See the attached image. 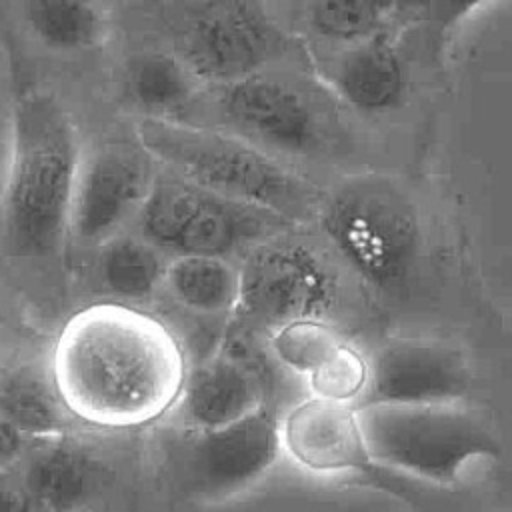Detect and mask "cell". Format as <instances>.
Returning <instances> with one entry per match:
<instances>
[{
    "label": "cell",
    "instance_id": "obj_1",
    "mask_svg": "<svg viewBox=\"0 0 512 512\" xmlns=\"http://www.w3.org/2000/svg\"><path fill=\"white\" fill-rule=\"evenodd\" d=\"M186 370L182 344L164 322L130 304L100 302L60 330L50 378L70 416L126 430L176 406Z\"/></svg>",
    "mask_w": 512,
    "mask_h": 512
},
{
    "label": "cell",
    "instance_id": "obj_2",
    "mask_svg": "<svg viewBox=\"0 0 512 512\" xmlns=\"http://www.w3.org/2000/svg\"><path fill=\"white\" fill-rule=\"evenodd\" d=\"M80 152L64 104L50 92L20 86L0 196V236L10 256L46 258L62 246Z\"/></svg>",
    "mask_w": 512,
    "mask_h": 512
},
{
    "label": "cell",
    "instance_id": "obj_3",
    "mask_svg": "<svg viewBox=\"0 0 512 512\" xmlns=\"http://www.w3.org/2000/svg\"><path fill=\"white\" fill-rule=\"evenodd\" d=\"M140 146L156 164L226 198L270 210L294 226L316 218L324 192L262 148L218 128L140 118Z\"/></svg>",
    "mask_w": 512,
    "mask_h": 512
},
{
    "label": "cell",
    "instance_id": "obj_4",
    "mask_svg": "<svg viewBox=\"0 0 512 512\" xmlns=\"http://www.w3.org/2000/svg\"><path fill=\"white\" fill-rule=\"evenodd\" d=\"M212 118L268 154L324 158L346 144L338 98L316 80L282 66L208 86Z\"/></svg>",
    "mask_w": 512,
    "mask_h": 512
},
{
    "label": "cell",
    "instance_id": "obj_5",
    "mask_svg": "<svg viewBox=\"0 0 512 512\" xmlns=\"http://www.w3.org/2000/svg\"><path fill=\"white\" fill-rule=\"evenodd\" d=\"M356 418L372 464L448 486L502 454L492 426L462 402L360 404Z\"/></svg>",
    "mask_w": 512,
    "mask_h": 512
},
{
    "label": "cell",
    "instance_id": "obj_6",
    "mask_svg": "<svg viewBox=\"0 0 512 512\" xmlns=\"http://www.w3.org/2000/svg\"><path fill=\"white\" fill-rule=\"evenodd\" d=\"M316 220L336 254L368 284L390 290L416 266L422 220L406 188L386 174H354L322 196Z\"/></svg>",
    "mask_w": 512,
    "mask_h": 512
},
{
    "label": "cell",
    "instance_id": "obj_7",
    "mask_svg": "<svg viewBox=\"0 0 512 512\" xmlns=\"http://www.w3.org/2000/svg\"><path fill=\"white\" fill-rule=\"evenodd\" d=\"M162 12L170 52L200 84H230L302 50L264 0H166Z\"/></svg>",
    "mask_w": 512,
    "mask_h": 512
},
{
    "label": "cell",
    "instance_id": "obj_8",
    "mask_svg": "<svg viewBox=\"0 0 512 512\" xmlns=\"http://www.w3.org/2000/svg\"><path fill=\"white\" fill-rule=\"evenodd\" d=\"M134 222L136 234L164 254L220 258L294 228L270 210L206 190L160 166Z\"/></svg>",
    "mask_w": 512,
    "mask_h": 512
},
{
    "label": "cell",
    "instance_id": "obj_9",
    "mask_svg": "<svg viewBox=\"0 0 512 512\" xmlns=\"http://www.w3.org/2000/svg\"><path fill=\"white\" fill-rule=\"evenodd\" d=\"M278 412L270 402L216 428H188L172 452L180 490L200 502H218L258 482L280 456Z\"/></svg>",
    "mask_w": 512,
    "mask_h": 512
},
{
    "label": "cell",
    "instance_id": "obj_10",
    "mask_svg": "<svg viewBox=\"0 0 512 512\" xmlns=\"http://www.w3.org/2000/svg\"><path fill=\"white\" fill-rule=\"evenodd\" d=\"M284 234L248 250L238 268L236 316L266 334L290 320L322 318L334 296L330 268L310 246Z\"/></svg>",
    "mask_w": 512,
    "mask_h": 512
},
{
    "label": "cell",
    "instance_id": "obj_11",
    "mask_svg": "<svg viewBox=\"0 0 512 512\" xmlns=\"http://www.w3.org/2000/svg\"><path fill=\"white\" fill-rule=\"evenodd\" d=\"M156 172V160L138 140L108 142L80 152L68 216V234L74 242L98 248L122 232L142 208Z\"/></svg>",
    "mask_w": 512,
    "mask_h": 512
},
{
    "label": "cell",
    "instance_id": "obj_12",
    "mask_svg": "<svg viewBox=\"0 0 512 512\" xmlns=\"http://www.w3.org/2000/svg\"><path fill=\"white\" fill-rule=\"evenodd\" d=\"M470 384L468 360L452 344L396 338L366 358V384L356 406L462 402Z\"/></svg>",
    "mask_w": 512,
    "mask_h": 512
},
{
    "label": "cell",
    "instance_id": "obj_13",
    "mask_svg": "<svg viewBox=\"0 0 512 512\" xmlns=\"http://www.w3.org/2000/svg\"><path fill=\"white\" fill-rule=\"evenodd\" d=\"M278 438L280 452L312 474H348L372 464L354 404L310 394L278 418Z\"/></svg>",
    "mask_w": 512,
    "mask_h": 512
},
{
    "label": "cell",
    "instance_id": "obj_14",
    "mask_svg": "<svg viewBox=\"0 0 512 512\" xmlns=\"http://www.w3.org/2000/svg\"><path fill=\"white\" fill-rule=\"evenodd\" d=\"M14 472L36 512H74L102 482V462L66 434L26 440Z\"/></svg>",
    "mask_w": 512,
    "mask_h": 512
},
{
    "label": "cell",
    "instance_id": "obj_15",
    "mask_svg": "<svg viewBox=\"0 0 512 512\" xmlns=\"http://www.w3.org/2000/svg\"><path fill=\"white\" fill-rule=\"evenodd\" d=\"M266 402L260 370L240 354L220 350L186 370L176 406L188 428H216Z\"/></svg>",
    "mask_w": 512,
    "mask_h": 512
},
{
    "label": "cell",
    "instance_id": "obj_16",
    "mask_svg": "<svg viewBox=\"0 0 512 512\" xmlns=\"http://www.w3.org/2000/svg\"><path fill=\"white\" fill-rule=\"evenodd\" d=\"M330 92L364 114H384L406 96V66L392 42L388 26L342 46L324 70Z\"/></svg>",
    "mask_w": 512,
    "mask_h": 512
},
{
    "label": "cell",
    "instance_id": "obj_17",
    "mask_svg": "<svg viewBox=\"0 0 512 512\" xmlns=\"http://www.w3.org/2000/svg\"><path fill=\"white\" fill-rule=\"evenodd\" d=\"M200 86L170 50L132 54L122 70V98L140 118L188 122Z\"/></svg>",
    "mask_w": 512,
    "mask_h": 512
},
{
    "label": "cell",
    "instance_id": "obj_18",
    "mask_svg": "<svg viewBox=\"0 0 512 512\" xmlns=\"http://www.w3.org/2000/svg\"><path fill=\"white\" fill-rule=\"evenodd\" d=\"M0 418L26 440L68 430V412L52 378L32 364L0 370Z\"/></svg>",
    "mask_w": 512,
    "mask_h": 512
},
{
    "label": "cell",
    "instance_id": "obj_19",
    "mask_svg": "<svg viewBox=\"0 0 512 512\" xmlns=\"http://www.w3.org/2000/svg\"><path fill=\"white\" fill-rule=\"evenodd\" d=\"M24 14L34 38L58 54L92 52L108 34L100 0H26Z\"/></svg>",
    "mask_w": 512,
    "mask_h": 512
},
{
    "label": "cell",
    "instance_id": "obj_20",
    "mask_svg": "<svg viewBox=\"0 0 512 512\" xmlns=\"http://www.w3.org/2000/svg\"><path fill=\"white\" fill-rule=\"evenodd\" d=\"M164 286L182 308L194 314H230L238 300V268L220 256H172Z\"/></svg>",
    "mask_w": 512,
    "mask_h": 512
},
{
    "label": "cell",
    "instance_id": "obj_21",
    "mask_svg": "<svg viewBox=\"0 0 512 512\" xmlns=\"http://www.w3.org/2000/svg\"><path fill=\"white\" fill-rule=\"evenodd\" d=\"M98 248L100 278L118 298L146 300L164 284L166 254L142 236L118 232Z\"/></svg>",
    "mask_w": 512,
    "mask_h": 512
},
{
    "label": "cell",
    "instance_id": "obj_22",
    "mask_svg": "<svg viewBox=\"0 0 512 512\" xmlns=\"http://www.w3.org/2000/svg\"><path fill=\"white\" fill-rule=\"evenodd\" d=\"M390 8V0H310L304 24L316 38L342 48L386 28Z\"/></svg>",
    "mask_w": 512,
    "mask_h": 512
},
{
    "label": "cell",
    "instance_id": "obj_23",
    "mask_svg": "<svg viewBox=\"0 0 512 512\" xmlns=\"http://www.w3.org/2000/svg\"><path fill=\"white\" fill-rule=\"evenodd\" d=\"M342 342V334L318 316L290 320L268 332V348L276 362L304 378L324 364Z\"/></svg>",
    "mask_w": 512,
    "mask_h": 512
},
{
    "label": "cell",
    "instance_id": "obj_24",
    "mask_svg": "<svg viewBox=\"0 0 512 512\" xmlns=\"http://www.w3.org/2000/svg\"><path fill=\"white\" fill-rule=\"evenodd\" d=\"M312 396L354 404L366 384V358L344 340L336 352L306 376Z\"/></svg>",
    "mask_w": 512,
    "mask_h": 512
},
{
    "label": "cell",
    "instance_id": "obj_25",
    "mask_svg": "<svg viewBox=\"0 0 512 512\" xmlns=\"http://www.w3.org/2000/svg\"><path fill=\"white\" fill-rule=\"evenodd\" d=\"M12 464L0 472V512H36Z\"/></svg>",
    "mask_w": 512,
    "mask_h": 512
},
{
    "label": "cell",
    "instance_id": "obj_26",
    "mask_svg": "<svg viewBox=\"0 0 512 512\" xmlns=\"http://www.w3.org/2000/svg\"><path fill=\"white\" fill-rule=\"evenodd\" d=\"M390 20L398 24H416L436 18L440 0H390Z\"/></svg>",
    "mask_w": 512,
    "mask_h": 512
},
{
    "label": "cell",
    "instance_id": "obj_27",
    "mask_svg": "<svg viewBox=\"0 0 512 512\" xmlns=\"http://www.w3.org/2000/svg\"><path fill=\"white\" fill-rule=\"evenodd\" d=\"M26 438L0 418V472L6 470L22 452Z\"/></svg>",
    "mask_w": 512,
    "mask_h": 512
},
{
    "label": "cell",
    "instance_id": "obj_28",
    "mask_svg": "<svg viewBox=\"0 0 512 512\" xmlns=\"http://www.w3.org/2000/svg\"><path fill=\"white\" fill-rule=\"evenodd\" d=\"M480 2L484 0H440L436 18L442 22V26H452L470 10H474Z\"/></svg>",
    "mask_w": 512,
    "mask_h": 512
},
{
    "label": "cell",
    "instance_id": "obj_29",
    "mask_svg": "<svg viewBox=\"0 0 512 512\" xmlns=\"http://www.w3.org/2000/svg\"><path fill=\"white\" fill-rule=\"evenodd\" d=\"M264 2L272 16H274V10H284L290 16V20H296V18L304 20L308 4H310V0H264Z\"/></svg>",
    "mask_w": 512,
    "mask_h": 512
},
{
    "label": "cell",
    "instance_id": "obj_30",
    "mask_svg": "<svg viewBox=\"0 0 512 512\" xmlns=\"http://www.w3.org/2000/svg\"><path fill=\"white\" fill-rule=\"evenodd\" d=\"M74 512H96V510H92V508L86 506V508H80V510H74Z\"/></svg>",
    "mask_w": 512,
    "mask_h": 512
}]
</instances>
